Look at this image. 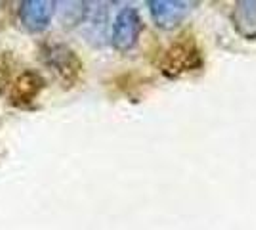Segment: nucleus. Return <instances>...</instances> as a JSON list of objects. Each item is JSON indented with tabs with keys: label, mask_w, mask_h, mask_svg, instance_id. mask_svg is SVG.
<instances>
[{
	"label": "nucleus",
	"mask_w": 256,
	"mask_h": 230,
	"mask_svg": "<svg viewBox=\"0 0 256 230\" xmlns=\"http://www.w3.org/2000/svg\"><path fill=\"white\" fill-rule=\"evenodd\" d=\"M201 64H203L201 52L193 41V37L184 35V37H180L178 43H174L168 48V52L164 54L162 62H160V67H162L164 75L180 77L184 73L193 71V69H199Z\"/></svg>",
	"instance_id": "1"
},
{
	"label": "nucleus",
	"mask_w": 256,
	"mask_h": 230,
	"mask_svg": "<svg viewBox=\"0 0 256 230\" xmlns=\"http://www.w3.org/2000/svg\"><path fill=\"white\" fill-rule=\"evenodd\" d=\"M44 62L65 87H73L82 71V64H80L78 56L65 44H50L46 48Z\"/></svg>",
	"instance_id": "2"
},
{
	"label": "nucleus",
	"mask_w": 256,
	"mask_h": 230,
	"mask_svg": "<svg viewBox=\"0 0 256 230\" xmlns=\"http://www.w3.org/2000/svg\"><path fill=\"white\" fill-rule=\"evenodd\" d=\"M142 18L136 8L128 6L118 12L117 20L113 23V46L118 50H130L134 48L142 33Z\"/></svg>",
	"instance_id": "3"
},
{
	"label": "nucleus",
	"mask_w": 256,
	"mask_h": 230,
	"mask_svg": "<svg viewBox=\"0 0 256 230\" xmlns=\"http://www.w3.org/2000/svg\"><path fill=\"white\" fill-rule=\"evenodd\" d=\"M54 12H56V2L52 0H25L20 8V18L27 31L38 33L50 25Z\"/></svg>",
	"instance_id": "4"
},
{
	"label": "nucleus",
	"mask_w": 256,
	"mask_h": 230,
	"mask_svg": "<svg viewBox=\"0 0 256 230\" xmlns=\"http://www.w3.org/2000/svg\"><path fill=\"white\" fill-rule=\"evenodd\" d=\"M150 8L151 16L159 27H174L190 16L192 4L182 0H153L150 2Z\"/></svg>",
	"instance_id": "5"
},
{
	"label": "nucleus",
	"mask_w": 256,
	"mask_h": 230,
	"mask_svg": "<svg viewBox=\"0 0 256 230\" xmlns=\"http://www.w3.org/2000/svg\"><path fill=\"white\" fill-rule=\"evenodd\" d=\"M44 88V79L36 71H23L12 87V102L20 108L31 106Z\"/></svg>",
	"instance_id": "6"
},
{
	"label": "nucleus",
	"mask_w": 256,
	"mask_h": 230,
	"mask_svg": "<svg viewBox=\"0 0 256 230\" xmlns=\"http://www.w3.org/2000/svg\"><path fill=\"white\" fill-rule=\"evenodd\" d=\"M235 27L246 39H256V2H239L234 12Z\"/></svg>",
	"instance_id": "7"
}]
</instances>
